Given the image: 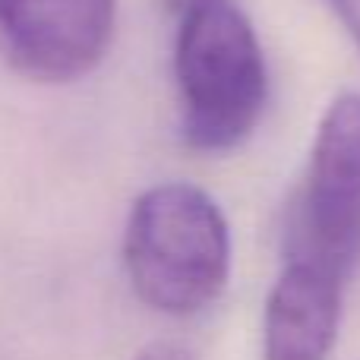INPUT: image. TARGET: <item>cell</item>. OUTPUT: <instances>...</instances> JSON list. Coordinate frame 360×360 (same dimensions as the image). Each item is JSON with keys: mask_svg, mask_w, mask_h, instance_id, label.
Masks as SVG:
<instances>
[{"mask_svg": "<svg viewBox=\"0 0 360 360\" xmlns=\"http://www.w3.org/2000/svg\"><path fill=\"white\" fill-rule=\"evenodd\" d=\"M345 281L323 262L288 256L266 300L262 357L329 360L342 323Z\"/></svg>", "mask_w": 360, "mask_h": 360, "instance_id": "obj_5", "label": "cell"}, {"mask_svg": "<svg viewBox=\"0 0 360 360\" xmlns=\"http://www.w3.org/2000/svg\"><path fill=\"white\" fill-rule=\"evenodd\" d=\"M288 256L348 278L360 259V92L326 108L288 231Z\"/></svg>", "mask_w": 360, "mask_h": 360, "instance_id": "obj_3", "label": "cell"}, {"mask_svg": "<svg viewBox=\"0 0 360 360\" xmlns=\"http://www.w3.org/2000/svg\"><path fill=\"white\" fill-rule=\"evenodd\" d=\"M124 269L136 297L165 316L202 313L231 275V228L205 190L168 180L133 202Z\"/></svg>", "mask_w": 360, "mask_h": 360, "instance_id": "obj_1", "label": "cell"}, {"mask_svg": "<svg viewBox=\"0 0 360 360\" xmlns=\"http://www.w3.org/2000/svg\"><path fill=\"white\" fill-rule=\"evenodd\" d=\"M136 360H193V357H190V351H184L180 345L162 342V345H149Z\"/></svg>", "mask_w": 360, "mask_h": 360, "instance_id": "obj_7", "label": "cell"}, {"mask_svg": "<svg viewBox=\"0 0 360 360\" xmlns=\"http://www.w3.org/2000/svg\"><path fill=\"white\" fill-rule=\"evenodd\" d=\"M174 79L184 139L228 152L259 124L269 70L253 22L234 0H199L177 13Z\"/></svg>", "mask_w": 360, "mask_h": 360, "instance_id": "obj_2", "label": "cell"}, {"mask_svg": "<svg viewBox=\"0 0 360 360\" xmlns=\"http://www.w3.org/2000/svg\"><path fill=\"white\" fill-rule=\"evenodd\" d=\"M329 10L338 16V22L345 25V32L351 35L354 48L360 51V0H326Z\"/></svg>", "mask_w": 360, "mask_h": 360, "instance_id": "obj_6", "label": "cell"}, {"mask_svg": "<svg viewBox=\"0 0 360 360\" xmlns=\"http://www.w3.org/2000/svg\"><path fill=\"white\" fill-rule=\"evenodd\" d=\"M193 4H199V0H168V10L177 16V13H184L186 6H193Z\"/></svg>", "mask_w": 360, "mask_h": 360, "instance_id": "obj_8", "label": "cell"}, {"mask_svg": "<svg viewBox=\"0 0 360 360\" xmlns=\"http://www.w3.org/2000/svg\"><path fill=\"white\" fill-rule=\"evenodd\" d=\"M117 0H0V54L35 82H73L108 54Z\"/></svg>", "mask_w": 360, "mask_h": 360, "instance_id": "obj_4", "label": "cell"}]
</instances>
